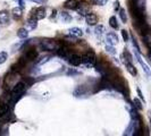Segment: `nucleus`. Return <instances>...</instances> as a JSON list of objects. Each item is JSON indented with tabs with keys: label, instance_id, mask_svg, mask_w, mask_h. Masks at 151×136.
<instances>
[{
	"label": "nucleus",
	"instance_id": "15",
	"mask_svg": "<svg viewBox=\"0 0 151 136\" xmlns=\"http://www.w3.org/2000/svg\"><path fill=\"white\" fill-rule=\"evenodd\" d=\"M125 65H126V69H127V72H129L131 75H132V76L137 75V70H136V68L132 65V62L127 61V62H125Z\"/></svg>",
	"mask_w": 151,
	"mask_h": 136
},
{
	"label": "nucleus",
	"instance_id": "16",
	"mask_svg": "<svg viewBox=\"0 0 151 136\" xmlns=\"http://www.w3.org/2000/svg\"><path fill=\"white\" fill-rule=\"evenodd\" d=\"M27 26L30 27V30H35L38 26V19L34 17H31L30 19L27 21Z\"/></svg>",
	"mask_w": 151,
	"mask_h": 136
},
{
	"label": "nucleus",
	"instance_id": "31",
	"mask_svg": "<svg viewBox=\"0 0 151 136\" xmlns=\"http://www.w3.org/2000/svg\"><path fill=\"white\" fill-rule=\"evenodd\" d=\"M56 14H57V10H53V11H52V16H51V18H53V17H56Z\"/></svg>",
	"mask_w": 151,
	"mask_h": 136
},
{
	"label": "nucleus",
	"instance_id": "22",
	"mask_svg": "<svg viewBox=\"0 0 151 136\" xmlns=\"http://www.w3.org/2000/svg\"><path fill=\"white\" fill-rule=\"evenodd\" d=\"M137 58H139L137 60L140 61V64H141V65H142V67H143V70L145 72V73H147V74H148V75L150 76V70H149V67H148V66H147V65L144 64L143 61H142L141 59H140V57H139V56H137Z\"/></svg>",
	"mask_w": 151,
	"mask_h": 136
},
{
	"label": "nucleus",
	"instance_id": "18",
	"mask_svg": "<svg viewBox=\"0 0 151 136\" xmlns=\"http://www.w3.org/2000/svg\"><path fill=\"white\" fill-rule=\"evenodd\" d=\"M109 25L113 27L114 30H117L118 29V23H117V18L115 16H111L109 18Z\"/></svg>",
	"mask_w": 151,
	"mask_h": 136
},
{
	"label": "nucleus",
	"instance_id": "12",
	"mask_svg": "<svg viewBox=\"0 0 151 136\" xmlns=\"http://www.w3.org/2000/svg\"><path fill=\"white\" fill-rule=\"evenodd\" d=\"M69 62H70L73 66H80V65L82 64V57H81V56H78V54L73 53V54H72V57L69 58Z\"/></svg>",
	"mask_w": 151,
	"mask_h": 136
},
{
	"label": "nucleus",
	"instance_id": "4",
	"mask_svg": "<svg viewBox=\"0 0 151 136\" xmlns=\"http://www.w3.org/2000/svg\"><path fill=\"white\" fill-rule=\"evenodd\" d=\"M75 10H77L78 15L85 17V16L90 13V5H88V4H85V2H80Z\"/></svg>",
	"mask_w": 151,
	"mask_h": 136
},
{
	"label": "nucleus",
	"instance_id": "28",
	"mask_svg": "<svg viewBox=\"0 0 151 136\" xmlns=\"http://www.w3.org/2000/svg\"><path fill=\"white\" fill-rule=\"evenodd\" d=\"M94 2L97 4V5H100V6H102V5H105L107 2V0H94Z\"/></svg>",
	"mask_w": 151,
	"mask_h": 136
},
{
	"label": "nucleus",
	"instance_id": "8",
	"mask_svg": "<svg viewBox=\"0 0 151 136\" xmlns=\"http://www.w3.org/2000/svg\"><path fill=\"white\" fill-rule=\"evenodd\" d=\"M85 21H86L88 25L93 26V25H96L98 23V17H97L96 14H93V13H89L88 15L85 16Z\"/></svg>",
	"mask_w": 151,
	"mask_h": 136
},
{
	"label": "nucleus",
	"instance_id": "13",
	"mask_svg": "<svg viewBox=\"0 0 151 136\" xmlns=\"http://www.w3.org/2000/svg\"><path fill=\"white\" fill-rule=\"evenodd\" d=\"M68 32H69L70 35H73L75 38H82L83 37V31L81 29H78V27H72Z\"/></svg>",
	"mask_w": 151,
	"mask_h": 136
},
{
	"label": "nucleus",
	"instance_id": "26",
	"mask_svg": "<svg viewBox=\"0 0 151 136\" xmlns=\"http://www.w3.org/2000/svg\"><path fill=\"white\" fill-rule=\"evenodd\" d=\"M124 57H125V58H127V61L132 62V56H131V53H129L127 50H125V51H124Z\"/></svg>",
	"mask_w": 151,
	"mask_h": 136
},
{
	"label": "nucleus",
	"instance_id": "6",
	"mask_svg": "<svg viewBox=\"0 0 151 136\" xmlns=\"http://www.w3.org/2000/svg\"><path fill=\"white\" fill-rule=\"evenodd\" d=\"M24 56L26 57V59H27L29 61H33L38 58V51H37L35 48L32 47V48L26 49V51H25V54H24Z\"/></svg>",
	"mask_w": 151,
	"mask_h": 136
},
{
	"label": "nucleus",
	"instance_id": "2",
	"mask_svg": "<svg viewBox=\"0 0 151 136\" xmlns=\"http://www.w3.org/2000/svg\"><path fill=\"white\" fill-rule=\"evenodd\" d=\"M63 44H64L63 42H59L57 40H51V39H45L41 41V47L43 48V50H47V51H58Z\"/></svg>",
	"mask_w": 151,
	"mask_h": 136
},
{
	"label": "nucleus",
	"instance_id": "20",
	"mask_svg": "<svg viewBox=\"0 0 151 136\" xmlns=\"http://www.w3.org/2000/svg\"><path fill=\"white\" fill-rule=\"evenodd\" d=\"M119 17H121L122 22L126 23L127 22V16H126V11L125 9H119Z\"/></svg>",
	"mask_w": 151,
	"mask_h": 136
},
{
	"label": "nucleus",
	"instance_id": "17",
	"mask_svg": "<svg viewBox=\"0 0 151 136\" xmlns=\"http://www.w3.org/2000/svg\"><path fill=\"white\" fill-rule=\"evenodd\" d=\"M27 35H29V32H27L26 29H24V27H21L19 30L17 31V37L19 39H26Z\"/></svg>",
	"mask_w": 151,
	"mask_h": 136
},
{
	"label": "nucleus",
	"instance_id": "21",
	"mask_svg": "<svg viewBox=\"0 0 151 136\" xmlns=\"http://www.w3.org/2000/svg\"><path fill=\"white\" fill-rule=\"evenodd\" d=\"M7 59H8V53L5 52V51H1L0 52V65L4 64V62H6Z\"/></svg>",
	"mask_w": 151,
	"mask_h": 136
},
{
	"label": "nucleus",
	"instance_id": "19",
	"mask_svg": "<svg viewBox=\"0 0 151 136\" xmlns=\"http://www.w3.org/2000/svg\"><path fill=\"white\" fill-rule=\"evenodd\" d=\"M60 18L64 23H69L70 21H72V17L68 15L67 13H65V11H63V13L60 14Z\"/></svg>",
	"mask_w": 151,
	"mask_h": 136
},
{
	"label": "nucleus",
	"instance_id": "7",
	"mask_svg": "<svg viewBox=\"0 0 151 136\" xmlns=\"http://www.w3.org/2000/svg\"><path fill=\"white\" fill-rule=\"evenodd\" d=\"M33 17L37 18L38 21L43 19L45 17V7H39L33 10Z\"/></svg>",
	"mask_w": 151,
	"mask_h": 136
},
{
	"label": "nucleus",
	"instance_id": "30",
	"mask_svg": "<svg viewBox=\"0 0 151 136\" xmlns=\"http://www.w3.org/2000/svg\"><path fill=\"white\" fill-rule=\"evenodd\" d=\"M115 9H119V1H115Z\"/></svg>",
	"mask_w": 151,
	"mask_h": 136
},
{
	"label": "nucleus",
	"instance_id": "33",
	"mask_svg": "<svg viewBox=\"0 0 151 136\" xmlns=\"http://www.w3.org/2000/svg\"><path fill=\"white\" fill-rule=\"evenodd\" d=\"M19 5H21V7L24 6V2H23V0H19Z\"/></svg>",
	"mask_w": 151,
	"mask_h": 136
},
{
	"label": "nucleus",
	"instance_id": "11",
	"mask_svg": "<svg viewBox=\"0 0 151 136\" xmlns=\"http://www.w3.org/2000/svg\"><path fill=\"white\" fill-rule=\"evenodd\" d=\"M78 4H80L78 0H66V1L64 2V7L73 10V9H76V8H77Z\"/></svg>",
	"mask_w": 151,
	"mask_h": 136
},
{
	"label": "nucleus",
	"instance_id": "5",
	"mask_svg": "<svg viewBox=\"0 0 151 136\" xmlns=\"http://www.w3.org/2000/svg\"><path fill=\"white\" fill-rule=\"evenodd\" d=\"M57 53H58V56H60V57H63V58H65V59H68L69 60V58L72 57V51L69 50V48L68 47H66L65 44H63L59 48V50L57 51Z\"/></svg>",
	"mask_w": 151,
	"mask_h": 136
},
{
	"label": "nucleus",
	"instance_id": "23",
	"mask_svg": "<svg viewBox=\"0 0 151 136\" xmlns=\"http://www.w3.org/2000/svg\"><path fill=\"white\" fill-rule=\"evenodd\" d=\"M133 102H134V105H135V107L139 109V110H142V109H143L142 103H141V101H140L139 99H134V100H133Z\"/></svg>",
	"mask_w": 151,
	"mask_h": 136
},
{
	"label": "nucleus",
	"instance_id": "3",
	"mask_svg": "<svg viewBox=\"0 0 151 136\" xmlns=\"http://www.w3.org/2000/svg\"><path fill=\"white\" fill-rule=\"evenodd\" d=\"M82 62L86 66H96L97 64V57L93 51H88L86 53H84L82 57Z\"/></svg>",
	"mask_w": 151,
	"mask_h": 136
},
{
	"label": "nucleus",
	"instance_id": "9",
	"mask_svg": "<svg viewBox=\"0 0 151 136\" xmlns=\"http://www.w3.org/2000/svg\"><path fill=\"white\" fill-rule=\"evenodd\" d=\"M9 13L7 10H1L0 11V25H7L9 24Z\"/></svg>",
	"mask_w": 151,
	"mask_h": 136
},
{
	"label": "nucleus",
	"instance_id": "10",
	"mask_svg": "<svg viewBox=\"0 0 151 136\" xmlns=\"http://www.w3.org/2000/svg\"><path fill=\"white\" fill-rule=\"evenodd\" d=\"M107 42H108V44L110 45H115L118 43V37L113 33V32H110V33H108L107 34Z\"/></svg>",
	"mask_w": 151,
	"mask_h": 136
},
{
	"label": "nucleus",
	"instance_id": "34",
	"mask_svg": "<svg viewBox=\"0 0 151 136\" xmlns=\"http://www.w3.org/2000/svg\"><path fill=\"white\" fill-rule=\"evenodd\" d=\"M1 120V119H0ZM0 130H1V122H0Z\"/></svg>",
	"mask_w": 151,
	"mask_h": 136
},
{
	"label": "nucleus",
	"instance_id": "25",
	"mask_svg": "<svg viewBox=\"0 0 151 136\" xmlns=\"http://www.w3.org/2000/svg\"><path fill=\"white\" fill-rule=\"evenodd\" d=\"M122 37H123V39H124L125 42L129 41V33H127V31L126 30H122Z\"/></svg>",
	"mask_w": 151,
	"mask_h": 136
},
{
	"label": "nucleus",
	"instance_id": "24",
	"mask_svg": "<svg viewBox=\"0 0 151 136\" xmlns=\"http://www.w3.org/2000/svg\"><path fill=\"white\" fill-rule=\"evenodd\" d=\"M104 32H105V27H104L102 25H99V26L96 27V33H97V34H102Z\"/></svg>",
	"mask_w": 151,
	"mask_h": 136
},
{
	"label": "nucleus",
	"instance_id": "27",
	"mask_svg": "<svg viewBox=\"0 0 151 136\" xmlns=\"http://www.w3.org/2000/svg\"><path fill=\"white\" fill-rule=\"evenodd\" d=\"M106 49H107V51H108V52H110L111 54H115V49L113 48V45H110V44L107 45Z\"/></svg>",
	"mask_w": 151,
	"mask_h": 136
},
{
	"label": "nucleus",
	"instance_id": "29",
	"mask_svg": "<svg viewBox=\"0 0 151 136\" xmlns=\"http://www.w3.org/2000/svg\"><path fill=\"white\" fill-rule=\"evenodd\" d=\"M137 94H139L140 99H141L142 101H144V98H143V95H142V92H141V90H140V89H137Z\"/></svg>",
	"mask_w": 151,
	"mask_h": 136
},
{
	"label": "nucleus",
	"instance_id": "14",
	"mask_svg": "<svg viewBox=\"0 0 151 136\" xmlns=\"http://www.w3.org/2000/svg\"><path fill=\"white\" fill-rule=\"evenodd\" d=\"M23 7H15L13 8V10H12V14H13V17L15 18V19H19V18H22L23 16Z\"/></svg>",
	"mask_w": 151,
	"mask_h": 136
},
{
	"label": "nucleus",
	"instance_id": "1",
	"mask_svg": "<svg viewBox=\"0 0 151 136\" xmlns=\"http://www.w3.org/2000/svg\"><path fill=\"white\" fill-rule=\"evenodd\" d=\"M26 87H27V84L25 82H18L14 85V87L12 90V95H10V101H12L10 105L15 103L16 101H18L22 98V95L26 91Z\"/></svg>",
	"mask_w": 151,
	"mask_h": 136
},
{
	"label": "nucleus",
	"instance_id": "32",
	"mask_svg": "<svg viewBox=\"0 0 151 136\" xmlns=\"http://www.w3.org/2000/svg\"><path fill=\"white\" fill-rule=\"evenodd\" d=\"M33 2H37V4H41L42 2V0H32Z\"/></svg>",
	"mask_w": 151,
	"mask_h": 136
}]
</instances>
